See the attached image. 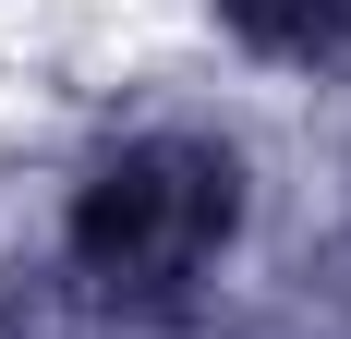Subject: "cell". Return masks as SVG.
Instances as JSON below:
<instances>
[{"instance_id": "1", "label": "cell", "mask_w": 351, "mask_h": 339, "mask_svg": "<svg viewBox=\"0 0 351 339\" xmlns=\"http://www.w3.org/2000/svg\"><path fill=\"white\" fill-rule=\"evenodd\" d=\"M230 158L194 134H145L85 182V218H73V255L109 279V291H182L230 242Z\"/></svg>"}]
</instances>
